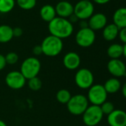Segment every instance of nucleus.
Here are the masks:
<instances>
[{
	"label": "nucleus",
	"instance_id": "nucleus-1",
	"mask_svg": "<svg viewBox=\"0 0 126 126\" xmlns=\"http://www.w3.org/2000/svg\"><path fill=\"white\" fill-rule=\"evenodd\" d=\"M48 31L50 35L62 39L72 35L74 26L68 19L56 16L48 23Z\"/></svg>",
	"mask_w": 126,
	"mask_h": 126
},
{
	"label": "nucleus",
	"instance_id": "nucleus-2",
	"mask_svg": "<svg viewBox=\"0 0 126 126\" xmlns=\"http://www.w3.org/2000/svg\"><path fill=\"white\" fill-rule=\"evenodd\" d=\"M42 53L46 56L54 57L60 54L63 49L62 39L52 35L46 36L41 43Z\"/></svg>",
	"mask_w": 126,
	"mask_h": 126
},
{
	"label": "nucleus",
	"instance_id": "nucleus-3",
	"mask_svg": "<svg viewBox=\"0 0 126 126\" xmlns=\"http://www.w3.org/2000/svg\"><path fill=\"white\" fill-rule=\"evenodd\" d=\"M41 70V62L34 56L25 59L21 65L20 72L26 79H30L36 77L39 74Z\"/></svg>",
	"mask_w": 126,
	"mask_h": 126
},
{
	"label": "nucleus",
	"instance_id": "nucleus-4",
	"mask_svg": "<svg viewBox=\"0 0 126 126\" xmlns=\"http://www.w3.org/2000/svg\"><path fill=\"white\" fill-rule=\"evenodd\" d=\"M89 106V102L86 96L83 94H76L71 96L67 103V108L70 113L74 116L82 115Z\"/></svg>",
	"mask_w": 126,
	"mask_h": 126
},
{
	"label": "nucleus",
	"instance_id": "nucleus-5",
	"mask_svg": "<svg viewBox=\"0 0 126 126\" xmlns=\"http://www.w3.org/2000/svg\"><path fill=\"white\" fill-rule=\"evenodd\" d=\"M87 98L91 105L100 106L102 103L107 101L108 93L103 85L95 84L88 89Z\"/></svg>",
	"mask_w": 126,
	"mask_h": 126
},
{
	"label": "nucleus",
	"instance_id": "nucleus-6",
	"mask_svg": "<svg viewBox=\"0 0 126 126\" xmlns=\"http://www.w3.org/2000/svg\"><path fill=\"white\" fill-rule=\"evenodd\" d=\"M104 114L100 106L89 105L82 114V121L87 126H96L102 120Z\"/></svg>",
	"mask_w": 126,
	"mask_h": 126
},
{
	"label": "nucleus",
	"instance_id": "nucleus-7",
	"mask_svg": "<svg viewBox=\"0 0 126 126\" xmlns=\"http://www.w3.org/2000/svg\"><path fill=\"white\" fill-rule=\"evenodd\" d=\"M74 81L77 87L81 89H89L94 82V77L91 71L88 68L79 69L74 77Z\"/></svg>",
	"mask_w": 126,
	"mask_h": 126
},
{
	"label": "nucleus",
	"instance_id": "nucleus-8",
	"mask_svg": "<svg viewBox=\"0 0 126 126\" xmlns=\"http://www.w3.org/2000/svg\"><path fill=\"white\" fill-rule=\"evenodd\" d=\"M94 6L91 2L81 1L78 2L74 6V14L79 19V20H87L94 14Z\"/></svg>",
	"mask_w": 126,
	"mask_h": 126
},
{
	"label": "nucleus",
	"instance_id": "nucleus-9",
	"mask_svg": "<svg viewBox=\"0 0 126 126\" xmlns=\"http://www.w3.org/2000/svg\"><path fill=\"white\" fill-rule=\"evenodd\" d=\"M96 40L95 31L89 28H80L75 36L76 43L81 47H91Z\"/></svg>",
	"mask_w": 126,
	"mask_h": 126
},
{
	"label": "nucleus",
	"instance_id": "nucleus-10",
	"mask_svg": "<svg viewBox=\"0 0 126 126\" xmlns=\"http://www.w3.org/2000/svg\"><path fill=\"white\" fill-rule=\"evenodd\" d=\"M26 79L20 71H13L9 72L5 77L6 85L13 90H19L26 84Z\"/></svg>",
	"mask_w": 126,
	"mask_h": 126
},
{
	"label": "nucleus",
	"instance_id": "nucleus-11",
	"mask_svg": "<svg viewBox=\"0 0 126 126\" xmlns=\"http://www.w3.org/2000/svg\"><path fill=\"white\" fill-rule=\"evenodd\" d=\"M107 69L114 78L126 77V65L119 59H110L107 64Z\"/></svg>",
	"mask_w": 126,
	"mask_h": 126
},
{
	"label": "nucleus",
	"instance_id": "nucleus-12",
	"mask_svg": "<svg viewBox=\"0 0 126 126\" xmlns=\"http://www.w3.org/2000/svg\"><path fill=\"white\" fill-rule=\"evenodd\" d=\"M107 122L109 126H125L126 112L121 109H115L108 115Z\"/></svg>",
	"mask_w": 126,
	"mask_h": 126
},
{
	"label": "nucleus",
	"instance_id": "nucleus-13",
	"mask_svg": "<svg viewBox=\"0 0 126 126\" xmlns=\"http://www.w3.org/2000/svg\"><path fill=\"white\" fill-rule=\"evenodd\" d=\"M63 65L68 70L74 71L77 69L81 64V58L79 55L76 52L67 53L62 59Z\"/></svg>",
	"mask_w": 126,
	"mask_h": 126
},
{
	"label": "nucleus",
	"instance_id": "nucleus-14",
	"mask_svg": "<svg viewBox=\"0 0 126 126\" xmlns=\"http://www.w3.org/2000/svg\"><path fill=\"white\" fill-rule=\"evenodd\" d=\"M88 28L93 30L94 31H99L103 29L108 22L106 16L102 13L94 14L88 20Z\"/></svg>",
	"mask_w": 126,
	"mask_h": 126
},
{
	"label": "nucleus",
	"instance_id": "nucleus-15",
	"mask_svg": "<svg viewBox=\"0 0 126 126\" xmlns=\"http://www.w3.org/2000/svg\"><path fill=\"white\" fill-rule=\"evenodd\" d=\"M56 16L61 18H69L74 14V6L68 1H60L55 7Z\"/></svg>",
	"mask_w": 126,
	"mask_h": 126
},
{
	"label": "nucleus",
	"instance_id": "nucleus-16",
	"mask_svg": "<svg viewBox=\"0 0 126 126\" xmlns=\"http://www.w3.org/2000/svg\"><path fill=\"white\" fill-rule=\"evenodd\" d=\"M102 30V36L104 39L108 42L116 39L119 32V28L113 23L107 25Z\"/></svg>",
	"mask_w": 126,
	"mask_h": 126
},
{
	"label": "nucleus",
	"instance_id": "nucleus-17",
	"mask_svg": "<svg viewBox=\"0 0 126 126\" xmlns=\"http://www.w3.org/2000/svg\"><path fill=\"white\" fill-rule=\"evenodd\" d=\"M113 21L119 29L126 28V8L117 9L113 15Z\"/></svg>",
	"mask_w": 126,
	"mask_h": 126
},
{
	"label": "nucleus",
	"instance_id": "nucleus-18",
	"mask_svg": "<svg viewBox=\"0 0 126 126\" xmlns=\"http://www.w3.org/2000/svg\"><path fill=\"white\" fill-rule=\"evenodd\" d=\"M39 15L42 20L49 23L54 18L56 17L55 8L50 5H45L41 8L39 11Z\"/></svg>",
	"mask_w": 126,
	"mask_h": 126
},
{
	"label": "nucleus",
	"instance_id": "nucleus-19",
	"mask_svg": "<svg viewBox=\"0 0 126 126\" xmlns=\"http://www.w3.org/2000/svg\"><path fill=\"white\" fill-rule=\"evenodd\" d=\"M106 92L108 94H116L117 93L119 90H121L122 88V84L121 82L119 81V79L117 78H110L108 79L105 84L103 85Z\"/></svg>",
	"mask_w": 126,
	"mask_h": 126
},
{
	"label": "nucleus",
	"instance_id": "nucleus-20",
	"mask_svg": "<svg viewBox=\"0 0 126 126\" xmlns=\"http://www.w3.org/2000/svg\"><path fill=\"white\" fill-rule=\"evenodd\" d=\"M107 54L110 59H119L123 55V45L118 43L110 45L107 49Z\"/></svg>",
	"mask_w": 126,
	"mask_h": 126
},
{
	"label": "nucleus",
	"instance_id": "nucleus-21",
	"mask_svg": "<svg viewBox=\"0 0 126 126\" xmlns=\"http://www.w3.org/2000/svg\"><path fill=\"white\" fill-rule=\"evenodd\" d=\"M14 37L13 28L7 25H0V43H8Z\"/></svg>",
	"mask_w": 126,
	"mask_h": 126
},
{
	"label": "nucleus",
	"instance_id": "nucleus-22",
	"mask_svg": "<svg viewBox=\"0 0 126 126\" xmlns=\"http://www.w3.org/2000/svg\"><path fill=\"white\" fill-rule=\"evenodd\" d=\"M71 92L67 89H61L56 93V97L57 101L61 104H66L69 102L71 98Z\"/></svg>",
	"mask_w": 126,
	"mask_h": 126
},
{
	"label": "nucleus",
	"instance_id": "nucleus-23",
	"mask_svg": "<svg viewBox=\"0 0 126 126\" xmlns=\"http://www.w3.org/2000/svg\"><path fill=\"white\" fill-rule=\"evenodd\" d=\"M15 0H0V13L8 14L15 7Z\"/></svg>",
	"mask_w": 126,
	"mask_h": 126
},
{
	"label": "nucleus",
	"instance_id": "nucleus-24",
	"mask_svg": "<svg viewBox=\"0 0 126 126\" xmlns=\"http://www.w3.org/2000/svg\"><path fill=\"white\" fill-rule=\"evenodd\" d=\"M28 86L33 91H38L42 87V82L38 77L28 80Z\"/></svg>",
	"mask_w": 126,
	"mask_h": 126
},
{
	"label": "nucleus",
	"instance_id": "nucleus-25",
	"mask_svg": "<svg viewBox=\"0 0 126 126\" xmlns=\"http://www.w3.org/2000/svg\"><path fill=\"white\" fill-rule=\"evenodd\" d=\"M19 7L23 10H31L36 5V0H16Z\"/></svg>",
	"mask_w": 126,
	"mask_h": 126
},
{
	"label": "nucleus",
	"instance_id": "nucleus-26",
	"mask_svg": "<svg viewBox=\"0 0 126 126\" xmlns=\"http://www.w3.org/2000/svg\"><path fill=\"white\" fill-rule=\"evenodd\" d=\"M114 105L111 102H109V101H105L104 103H102L101 105H100V108L102 110V112L104 115H108L110 114V113H112L115 108H114Z\"/></svg>",
	"mask_w": 126,
	"mask_h": 126
},
{
	"label": "nucleus",
	"instance_id": "nucleus-27",
	"mask_svg": "<svg viewBox=\"0 0 126 126\" xmlns=\"http://www.w3.org/2000/svg\"><path fill=\"white\" fill-rule=\"evenodd\" d=\"M5 61L6 63L8 65H15L16 63L19 61V56L15 52H9L5 56Z\"/></svg>",
	"mask_w": 126,
	"mask_h": 126
},
{
	"label": "nucleus",
	"instance_id": "nucleus-28",
	"mask_svg": "<svg viewBox=\"0 0 126 126\" xmlns=\"http://www.w3.org/2000/svg\"><path fill=\"white\" fill-rule=\"evenodd\" d=\"M120 41L125 45L126 44V28L119 29V35H118Z\"/></svg>",
	"mask_w": 126,
	"mask_h": 126
},
{
	"label": "nucleus",
	"instance_id": "nucleus-29",
	"mask_svg": "<svg viewBox=\"0 0 126 126\" xmlns=\"http://www.w3.org/2000/svg\"><path fill=\"white\" fill-rule=\"evenodd\" d=\"M23 33V31L19 27H16L13 28V35L14 37H20Z\"/></svg>",
	"mask_w": 126,
	"mask_h": 126
},
{
	"label": "nucleus",
	"instance_id": "nucleus-30",
	"mask_svg": "<svg viewBox=\"0 0 126 126\" xmlns=\"http://www.w3.org/2000/svg\"><path fill=\"white\" fill-rule=\"evenodd\" d=\"M33 53L35 56H40L41 54H43L41 45H36V46H34L33 48Z\"/></svg>",
	"mask_w": 126,
	"mask_h": 126
},
{
	"label": "nucleus",
	"instance_id": "nucleus-31",
	"mask_svg": "<svg viewBox=\"0 0 126 126\" xmlns=\"http://www.w3.org/2000/svg\"><path fill=\"white\" fill-rule=\"evenodd\" d=\"M6 65H7V63H6V61H5V56L0 53V71L3 70L5 68Z\"/></svg>",
	"mask_w": 126,
	"mask_h": 126
},
{
	"label": "nucleus",
	"instance_id": "nucleus-32",
	"mask_svg": "<svg viewBox=\"0 0 126 126\" xmlns=\"http://www.w3.org/2000/svg\"><path fill=\"white\" fill-rule=\"evenodd\" d=\"M79 26L81 28H88V22L86 20H80Z\"/></svg>",
	"mask_w": 126,
	"mask_h": 126
},
{
	"label": "nucleus",
	"instance_id": "nucleus-33",
	"mask_svg": "<svg viewBox=\"0 0 126 126\" xmlns=\"http://www.w3.org/2000/svg\"><path fill=\"white\" fill-rule=\"evenodd\" d=\"M110 1V0H93V2H94L95 3L98 5H105L108 3Z\"/></svg>",
	"mask_w": 126,
	"mask_h": 126
},
{
	"label": "nucleus",
	"instance_id": "nucleus-34",
	"mask_svg": "<svg viewBox=\"0 0 126 126\" xmlns=\"http://www.w3.org/2000/svg\"><path fill=\"white\" fill-rule=\"evenodd\" d=\"M69 22H71V23H75V22H78V20H79V19L74 15V14H72L70 17H69Z\"/></svg>",
	"mask_w": 126,
	"mask_h": 126
},
{
	"label": "nucleus",
	"instance_id": "nucleus-35",
	"mask_svg": "<svg viewBox=\"0 0 126 126\" xmlns=\"http://www.w3.org/2000/svg\"><path fill=\"white\" fill-rule=\"evenodd\" d=\"M121 91H122V94L123 96L126 99V82L122 85V86L121 88Z\"/></svg>",
	"mask_w": 126,
	"mask_h": 126
},
{
	"label": "nucleus",
	"instance_id": "nucleus-36",
	"mask_svg": "<svg viewBox=\"0 0 126 126\" xmlns=\"http://www.w3.org/2000/svg\"><path fill=\"white\" fill-rule=\"evenodd\" d=\"M122 56H124V57L126 59V44L123 45V55Z\"/></svg>",
	"mask_w": 126,
	"mask_h": 126
},
{
	"label": "nucleus",
	"instance_id": "nucleus-37",
	"mask_svg": "<svg viewBox=\"0 0 126 126\" xmlns=\"http://www.w3.org/2000/svg\"><path fill=\"white\" fill-rule=\"evenodd\" d=\"M0 126H7V124L4 121L0 119Z\"/></svg>",
	"mask_w": 126,
	"mask_h": 126
},
{
	"label": "nucleus",
	"instance_id": "nucleus-38",
	"mask_svg": "<svg viewBox=\"0 0 126 126\" xmlns=\"http://www.w3.org/2000/svg\"><path fill=\"white\" fill-rule=\"evenodd\" d=\"M84 1H88V2H91V0H84Z\"/></svg>",
	"mask_w": 126,
	"mask_h": 126
},
{
	"label": "nucleus",
	"instance_id": "nucleus-39",
	"mask_svg": "<svg viewBox=\"0 0 126 126\" xmlns=\"http://www.w3.org/2000/svg\"><path fill=\"white\" fill-rule=\"evenodd\" d=\"M61 1H68V0H61Z\"/></svg>",
	"mask_w": 126,
	"mask_h": 126
},
{
	"label": "nucleus",
	"instance_id": "nucleus-40",
	"mask_svg": "<svg viewBox=\"0 0 126 126\" xmlns=\"http://www.w3.org/2000/svg\"><path fill=\"white\" fill-rule=\"evenodd\" d=\"M125 126H126V125H125Z\"/></svg>",
	"mask_w": 126,
	"mask_h": 126
}]
</instances>
